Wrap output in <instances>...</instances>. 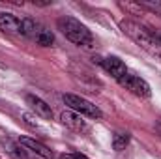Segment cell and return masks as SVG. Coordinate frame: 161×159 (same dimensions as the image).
<instances>
[{
    "label": "cell",
    "instance_id": "obj_1",
    "mask_svg": "<svg viewBox=\"0 0 161 159\" xmlns=\"http://www.w3.org/2000/svg\"><path fill=\"white\" fill-rule=\"evenodd\" d=\"M58 25V30L66 36V40H69L75 45H80V47H88L94 43V38H92V32L80 23L75 17H69V15H64L56 21Z\"/></svg>",
    "mask_w": 161,
    "mask_h": 159
},
{
    "label": "cell",
    "instance_id": "obj_2",
    "mask_svg": "<svg viewBox=\"0 0 161 159\" xmlns=\"http://www.w3.org/2000/svg\"><path fill=\"white\" fill-rule=\"evenodd\" d=\"M120 28L124 30V34H127V36L135 41L137 45H141L142 49H146L150 54H154V56H161L159 43L154 40V36H152L148 30H144L142 26H139V25L133 23V21H122Z\"/></svg>",
    "mask_w": 161,
    "mask_h": 159
},
{
    "label": "cell",
    "instance_id": "obj_3",
    "mask_svg": "<svg viewBox=\"0 0 161 159\" xmlns=\"http://www.w3.org/2000/svg\"><path fill=\"white\" fill-rule=\"evenodd\" d=\"M62 99H64V103H66L73 112H77L80 116H88V118H92V120H101L103 118V112H101V109H99L97 105H94L92 101L80 97L77 94H64Z\"/></svg>",
    "mask_w": 161,
    "mask_h": 159
},
{
    "label": "cell",
    "instance_id": "obj_4",
    "mask_svg": "<svg viewBox=\"0 0 161 159\" xmlns=\"http://www.w3.org/2000/svg\"><path fill=\"white\" fill-rule=\"evenodd\" d=\"M23 36L30 38L41 47H51L54 43V34L49 28H45L43 25L36 23L34 19H28V17L23 19Z\"/></svg>",
    "mask_w": 161,
    "mask_h": 159
},
{
    "label": "cell",
    "instance_id": "obj_5",
    "mask_svg": "<svg viewBox=\"0 0 161 159\" xmlns=\"http://www.w3.org/2000/svg\"><path fill=\"white\" fill-rule=\"evenodd\" d=\"M118 84H120L122 88L129 90L131 94H135L137 97H144V99H148V97L152 96L150 84H148L144 79L137 77V75H131V73H127V75H124V77L118 80Z\"/></svg>",
    "mask_w": 161,
    "mask_h": 159
},
{
    "label": "cell",
    "instance_id": "obj_6",
    "mask_svg": "<svg viewBox=\"0 0 161 159\" xmlns=\"http://www.w3.org/2000/svg\"><path fill=\"white\" fill-rule=\"evenodd\" d=\"M0 30L4 34H15V36H23V19L15 17L13 13H0Z\"/></svg>",
    "mask_w": 161,
    "mask_h": 159
},
{
    "label": "cell",
    "instance_id": "obj_7",
    "mask_svg": "<svg viewBox=\"0 0 161 159\" xmlns=\"http://www.w3.org/2000/svg\"><path fill=\"white\" fill-rule=\"evenodd\" d=\"M101 68L113 77V79L120 80L124 75H127V68H125V64L122 62L118 56H107V58H103L101 62Z\"/></svg>",
    "mask_w": 161,
    "mask_h": 159
},
{
    "label": "cell",
    "instance_id": "obj_8",
    "mask_svg": "<svg viewBox=\"0 0 161 159\" xmlns=\"http://www.w3.org/2000/svg\"><path fill=\"white\" fill-rule=\"evenodd\" d=\"M26 103H28V105H30V109L36 112V116H40V118H43V120H53L51 105H47L41 97L28 94V96H26Z\"/></svg>",
    "mask_w": 161,
    "mask_h": 159
},
{
    "label": "cell",
    "instance_id": "obj_9",
    "mask_svg": "<svg viewBox=\"0 0 161 159\" xmlns=\"http://www.w3.org/2000/svg\"><path fill=\"white\" fill-rule=\"evenodd\" d=\"M19 144L25 146L26 150L34 152L36 156H40V157H43V159H53V152H51L47 146H43L41 142L34 140V139H30V137H21V139H19Z\"/></svg>",
    "mask_w": 161,
    "mask_h": 159
},
{
    "label": "cell",
    "instance_id": "obj_10",
    "mask_svg": "<svg viewBox=\"0 0 161 159\" xmlns=\"http://www.w3.org/2000/svg\"><path fill=\"white\" fill-rule=\"evenodd\" d=\"M60 120H62V123H66V125L71 127L73 131H84V129H86V122L82 120L80 114L73 112V111H64V112L60 114Z\"/></svg>",
    "mask_w": 161,
    "mask_h": 159
},
{
    "label": "cell",
    "instance_id": "obj_11",
    "mask_svg": "<svg viewBox=\"0 0 161 159\" xmlns=\"http://www.w3.org/2000/svg\"><path fill=\"white\" fill-rule=\"evenodd\" d=\"M129 133H116L114 135V139H113V148L116 150V152H122L125 146H127V142H129Z\"/></svg>",
    "mask_w": 161,
    "mask_h": 159
},
{
    "label": "cell",
    "instance_id": "obj_12",
    "mask_svg": "<svg viewBox=\"0 0 161 159\" xmlns=\"http://www.w3.org/2000/svg\"><path fill=\"white\" fill-rule=\"evenodd\" d=\"M6 148H8V154H11L15 159H25V152L21 148V144L17 142H11V140H6Z\"/></svg>",
    "mask_w": 161,
    "mask_h": 159
},
{
    "label": "cell",
    "instance_id": "obj_13",
    "mask_svg": "<svg viewBox=\"0 0 161 159\" xmlns=\"http://www.w3.org/2000/svg\"><path fill=\"white\" fill-rule=\"evenodd\" d=\"M139 6H144V8H148V9H152V11H156V13H159L161 15V2H150V0H144V2H139Z\"/></svg>",
    "mask_w": 161,
    "mask_h": 159
},
{
    "label": "cell",
    "instance_id": "obj_14",
    "mask_svg": "<svg viewBox=\"0 0 161 159\" xmlns=\"http://www.w3.org/2000/svg\"><path fill=\"white\" fill-rule=\"evenodd\" d=\"M152 36H154V40L158 41V43H159V47H161V32H156V34H152Z\"/></svg>",
    "mask_w": 161,
    "mask_h": 159
},
{
    "label": "cell",
    "instance_id": "obj_15",
    "mask_svg": "<svg viewBox=\"0 0 161 159\" xmlns=\"http://www.w3.org/2000/svg\"><path fill=\"white\" fill-rule=\"evenodd\" d=\"M156 131H158V135L161 137V118L158 120V122H156Z\"/></svg>",
    "mask_w": 161,
    "mask_h": 159
},
{
    "label": "cell",
    "instance_id": "obj_16",
    "mask_svg": "<svg viewBox=\"0 0 161 159\" xmlns=\"http://www.w3.org/2000/svg\"><path fill=\"white\" fill-rule=\"evenodd\" d=\"M73 157L75 159H88L86 156H82V154H73Z\"/></svg>",
    "mask_w": 161,
    "mask_h": 159
},
{
    "label": "cell",
    "instance_id": "obj_17",
    "mask_svg": "<svg viewBox=\"0 0 161 159\" xmlns=\"http://www.w3.org/2000/svg\"><path fill=\"white\" fill-rule=\"evenodd\" d=\"M66 159H75V157H73V156H68V157H66Z\"/></svg>",
    "mask_w": 161,
    "mask_h": 159
}]
</instances>
